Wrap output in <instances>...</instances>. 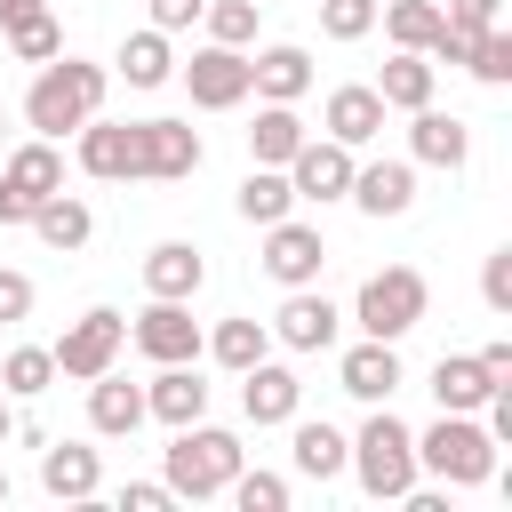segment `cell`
<instances>
[{
	"label": "cell",
	"mask_w": 512,
	"mask_h": 512,
	"mask_svg": "<svg viewBox=\"0 0 512 512\" xmlns=\"http://www.w3.org/2000/svg\"><path fill=\"white\" fill-rule=\"evenodd\" d=\"M104 88H112V72L104 64H80V56H48L40 64V80L24 88V120L40 128V136H72L80 120H96V104H104Z\"/></svg>",
	"instance_id": "cell-1"
},
{
	"label": "cell",
	"mask_w": 512,
	"mask_h": 512,
	"mask_svg": "<svg viewBox=\"0 0 512 512\" xmlns=\"http://www.w3.org/2000/svg\"><path fill=\"white\" fill-rule=\"evenodd\" d=\"M416 472H432V480H448V488H480V480H496V440H488V424L440 408V424L416 432Z\"/></svg>",
	"instance_id": "cell-2"
},
{
	"label": "cell",
	"mask_w": 512,
	"mask_h": 512,
	"mask_svg": "<svg viewBox=\"0 0 512 512\" xmlns=\"http://www.w3.org/2000/svg\"><path fill=\"white\" fill-rule=\"evenodd\" d=\"M344 464L360 472V488H368L376 504H400V496L416 488V432H408L392 408H376V416L360 424V440H352Z\"/></svg>",
	"instance_id": "cell-3"
},
{
	"label": "cell",
	"mask_w": 512,
	"mask_h": 512,
	"mask_svg": "<svg viewBox=\"0 0 512 512\" xmlns=\"http://www.w3.org/2000/svg\"><path fill=\"white\" fill-rule=\"evenodd\" d=\"M232 472H240V440L232 432H216V424H176V440H168V488H176V504L192 496H224L232 488Z\"/></svg>",
	"instance_id": "cell-4"
},
{
	"label": "cell",
	"mask_w": 512,
	"mask_h": 512,
	"mask_svg": "<svg viewBox=\"0 0 512 512\" xmlns=\"http://www.w3.org/2000/svg\"><path fill=\"white\" fill-rule=\"evenodd\" d=\"M424 304H432L424 272H416V264H384V272H368V280H360V304H352V320H360L368 336L400 344V336L424 320Z\"/></svg>",
	"instance_id": "cell-5"
},
{
	"label": "cell",
	"mask_w": 512,
	"mask_h": 512,
	"mask_svg": "<svg viewBox=\"0 0 512 512\" xmlns=\"http://www.w3.org/2000/svg\"><path fill=\"white\" fill-rule=\"evenodd\" d=\"M48 192H64L56 136H40V144H16V152H8V168H0V224H32V208H40Z\"/></svg>",
	"instance_id": "cell-6"
},
{
	"label": "cell",
	"mask_w": 512,
	"mask_h": 512,
	"mask_svg": "<svg viewBox=\"0 0 512 512\" xmlns=\"http://www.w3.org/2000/svg\"><path fill=\"white\" fill-rule=\"evenodd\" d=\"M120 344H128V320H120L112 304H96V312H80L48 352H56V376H80V384H88V376H104V368L120 360Z\"/></svg>",
	"instance_id": "cell-7"
},
{
	"label": "cell",
	"mask_w": 512,
	"mask_h": 512,
	"mask_svg": "<svg viewBox=\"0 0 512 512\" xmlns=\"http://www.w3.org/2000/svg\"><path fill=\"white\" fill-rule=\"evenodd\" d=\"M320 264H328L320 224H296V216L264 224V272H272L280 288H312V280H320Z\"/></svg>",
	"instance_id": "cell-8"
},
{
	"label": "cell",
	"mask_w": 512,
	"mask_h": 512,
	"mask_svg": "<svg viewBox=\"0 0 512 512\" xmlns=\"http://www.w3.org/2000/svg\"><path fill=\"white\" fill-rule=\"evenodd\" d=\"M128 336H136V352L160 360V368H168V360H200V320H192L176 296H152V304L128 320Z\"/></svg>",
	"instance_id": "cell-9"
},
{
	"label": "cell",
	"mask_w": 512,
	"mask_h": 512,
	"mask_svg": "<svg viewBox=\"0 0 512 512\" xmlns=\"http://www.w3.org/2000/svg\"><path fill=\"white\" fill-rule=\"evenodd\" d=\"M200 168V136L184 120H136V176L152 184H184Z\"/></svg>",
	"instance_id": "cell-10"
},
{
	"label": "cell",
	"mask_w": 512,
	"mask_h": 512,
	"mask_svg": "<svg viewBox=\"0 0 512 512\" xmlns=\"http://www.w3.org/2000/svg\"><path fill=\"white\" fill-rule=\"evenodd\" d=\"M352 168H360V160H352V144H336V136H328V144L304 136V144L288 152V184H296V200H344V192H352Z\"/></svg>",
	"instance_id": "cell-11"
},
{
	"label": "cell",
	"mask_w": 512,
	"mask_h": 512,
	"mask_svg": "<svg viewBox=\"0 0 512 512\" xmlns=\"http://www.w3.org/2000/svg\"><path fill=\"white\" fill-rule=\"evenodd\" d=\"M184 88H192V104H208V112H232V104L248 96V56L208 40V48L184 64Z\"/></svg>",
	"instance_id": "cell-12"
},
{
	"label": "cell",
	"mask_w": 512,
	"mask_h": 512,
	"mask_svg": "<svg viewBox=\"0 0 512 512\" xmlns=\"http://www.w3.org/2000/svg\"><path fill=\"white\" fill-rule=\"evenodd\" d=\"M336 320H344V312H336L328 296H312V288H288V304L272 312V336H280L288 352H328V344H336Z\"/></svg>",
	"instance_id": "cell-13"
},
{
	"label": "cell",
	"mask_w": 512,
	"mask_h": 512,
	"mask_svg": "<svg viewBox=\"0 0 512 512\" xmlns=\"http://www.w3.org/2000/svg\"><path fill=\"white\" fill-rule=\"evenodd\" d=\"M144 416H160V424H200V416H208L200 368H192V360H168V368L144 384Z\"/></svg>",
	"instance_id": "cell-14"
},
{
	"label": "cell",
	"mask_w": 512,
	"mask_h": 512,
	"mask_svg": "<svg viewBox=\"0 0 512 512\" xmlns=\"http://www.w3.org/2000/svg\"><path fill=\"white\" fill-rule=\"evenodd\" d=\"M304 88H312V56H304L296 40H280V48L248 56V96H264V104H296Z\"/></svg>",
	"instance_id": "cell-15"
},
{
	"label": "cell",
	"mask_w": 512,
	"mask_h": 512,
	"mask_svg": "<svg viewBox=\"0 0 512 512\" xmlns=\"http://www.w3.org/2000/svg\"><path fill=\"white\" fill-rule=\"evenodd\" d=\"M72 136H80V168H88V176H104V184L136 176V120H128V128H120V120H80Z\"/></svg>",
	"instance_id": "cell-16"
},
{
	"label": "cell",
	"mask_w": 512,
	"mask_h": 512,
	"mask_svg": "<svg viewBox=\"0 0 512 512\" xmlns=\"http://www.w3.org/2000/svg\"><path fill=\"white\" fill-rule=\"evenodd\" d=\"M296 400H304L296 368H272V360L240 368V408H248V424H288V416H296Z\"/></svg>",
	"instance_id": "cell-17"
},
{
	"label": "cell",
	"mask_w": 512,
	"mask_h": 512,
	"mask_svg": "<svg viewBox=\"0 0 512 512\" xmlns=\"http://www.w3.org/2000/svg\"><path fill=\"white\" fill-rule=\"evenodd\" d=\"M336 384H344L352 400H392V392H400V352H392L384 336H368V344H352V352H344Z\"/></svg>",
	"instance_id": "cell-18"
},
{
	"label": "cell",
	"mask_w": 512,
	"mask_h": 512,
	"mask_svg": "<svg viewBox=\"0 0 512 512\" xmlns=\"http://www.w3.org/2000/svg\"><path fill=\"white\" fill-rule=\"evenodd\" d=\"M96 480H104V464H96V448H80V440H40V488L48 496H96Z\"/></svg>",
	"instance_id": "cell-19"
},
{
	"label": "cell",
	"mask_w": 512,
	"mask_h": 512,
	"mask_svg": "<svg viewBox=\"0 0 512 512\" xmlns=\"http://www.w3.org/2000/svg\"><path fill=\"white\" fill-rule=\"evenodd\" d=\"M408 152H416L424 168H464L472 136H464V120H456V112H432V104H416V120H408Z\"/></svg>",
	"instance_id": "cell-20"
},
{
	"label": "cell",
	"mask_w": 512,
	"mask_h": 512,
	"mask_svg": "<svg viewBox=\"0 0 512 512\" xmlns=\"http://www.w3.org/2000/svg\"><path fill=\"white\" fill-rule=\"evenodd\" d=\"M344 200H360L368 216H408V200H416V168H408V160L352 168V192H344Z\"/></svg>",
	"instance_id": "cell-21"
},
{
	"label": "cell",
	"mask_w": 512,
	"mask_h": 512,
	"mask_svg": "<svg viewBox=\"0 0 512 512\" xmlns=\"http://www.w3.org/2000/svg\"><path fill=\"white\" fill-rule=\"evenodd\" d=\"M200 280H208V264H200V248H192V240H160V248L144 256V288H152V296L192 304V296H200Z\"/></svg>",
	"instance_id": "cell-22"
},
{
	"label": "cell",
	"mask_w": 512,
	"mask_h": 512,
	"mask_svg": "<svg viewBox=\"0 0 512 512\" xmlns=\"http://www.w3.org/2000/svg\"><path fill=\"white\" fill-rule=\"evenodd\" d=\"M488 392H496V376L480 368V352H440V360H432V400H440V408L472 416Z\"/></svg>",
	"instance_id": "cell-23"
},
{
	"label": "cell",
	"mask_w": 512,
	"mask_h": 512,
	"mask_svg": "<svg viewBox=\"0 0 512 512\" xmlns=\"http://www.w3.org/2000/svg\"><path fill=\"white\" fill-rule=\"evenodd\" d=\"M88 424H96L104 440H128V432L144 424V392H136L128 376H112V368L88 376Z\"/></svg>",
	"instance_id": "cell-24"
},
{
	"label": "cell",
	"mask_w": 512,
	"mask_h": 512,
	"mask_svg": "<svg viewBox=\"0 0 512 512\" xmlns=\"http://www.w3.org/2000/svg\"><path fill=\"white\" fill-rule=\"evenodd\" d=\"M328 136L352 144V152L376 144V136H384V96H376V88H336V96H328Z\"/></svg>",
	"instance_id": "cell-25"
},
{
	"label": "cell",
	"mask_w": 512,
	"mask_h": 512,
	"mask_svg": "<svg viewBox=\"0 0 512 512\" xmlns=\"http://www.w3.org/2000/svg\"><path fill=\"white\" fill-rule=\"evenodd\" d=\"M32 232L56 248V256H72V248H88V232H96V216H88V200H72V192H48L40 208H32Z\"/></svg>",
	"instance_id": "cell-26"
},
{
	"label": "cell",
	"mask_w": 512,
	"mask_h": 512,
	"mask_svg": "<svg viewBox=\"0 0 512 512\" xmlns=\"http://www.w3.org/2000/svg\"><path fill=\"white\" fill-rule=\"evenodd\" d=\"M376 96H384V112H416V104H432V56H416V48H400V56L384 64V80H376Z\"/></svg>",
	"instance_id": "cell-27"
},
{
	"label": "cell",
	"mask_w": 512,
	"mask_h": 512,
	"mask_svg": "<svg viewBox=\"0 0 512 512\" xmlns=\"http://www.w3.org/2000/svg\"><path fill=\"white\" fill-rule=\"evenodd\" d=\"M304 144V120H296V104H264L256 112V128H248V152H256V168H288V152Z\"/></svg>",
	"instance_id": "cell-28"
},
{
	"label": "cell",
	"mask_w": 512,
	"mask_h": 512,
	"mask_svg": "<svg viewBox=\"0 0 512 512\" xmlns=\"http://www.w3.org/2000/svg\"><path fill=\"white\" fill-rule=\"evenodd\" d=\"M288 424H296V416H288ZM288 448H296V472H304V480H336L344 456H352V440H344L336 424H296Z\"/></svg>",
	"instance_id": "cell-29"
},
{
	"label": "cell",
	"mask_w": 512,
	"mask_h": 512,
	"mask_svg": "<svg viewBox=\"0 0 512 512\" xmlns=\"http://www.w3.org/2000/svg\"><path fill=\"white\" fill-rule=\"evenodd\" d=\"M168 72H176L168 32H152V24H144V32H128V40H120V80H128V88H160Z\"/></svg>",
	"instance_id": "cell-30"
},
{
	"label": "cell",
	"mask_w": 512,
	"mask_h": 512,
	"mask_svg": "<svg viewBox=\"0 0 512 512\" xmlns=\"http://www.w3.org/2000/svg\"><path fill=\"white\" fill-rule=\"evenodd\" d=\"M288 208H296L288 168H248V176H240V216H248V224H280Z\"/></svg>",
	"instance_id": "cell-31"
},
{
	"label": "cell",
	"mask_w": 512,
	"mask_h": 512,
	"mask_svg": "<svg viewBox=\"0 0 512 512\" xmlns=\"http://www.w3.org/2000/svg\"><path fill=\"white\" fill-rule=\"evenodd\" d=\"M384 32H392L400 48H416V56H432V40H440V0H384Z\"/></svg>",
	"instance_id": "cell-32"
},
{
	"label": "cell",
	"mask_w": 512,
	"mask_h": 512,
	"mask_svg": "<svg viewBox=\"0 0 512 512\" xmlns=\"http://www.w3.org/2000/svg\"><path fill=\"white\" fill-rule=\"evenodd\" d=\"M264 344H272V328H264V320H224V328L208 336V352H216L232 376H240V368H256V360H264Z\"/></svg>",
	"instance_id": "cell-33"
},
{
	"label": "cell",
	"mask_w": 512,
	"mask_h": 512,
	"mask_svg": "<svg viewBox=\"0 0 512 512\" xmlns=\"http://www.w3.org/2000/svg\"><path fill=\"white\" fill-rule=\"evenodd\" d=\"M0 384H8L16 400H40V392L56 384V352H40V344H24V352H8V360H0Z\"/></svg>",
	"instance_id": "cell-34"
},
{
	"label": "cell",
	"mask_w": 512,
	"mask_h": 512,
	"mask_svg": "<svg viewBox=\"0 0 512 512\" xmlns=\"http://www.w3.org/2000/svg\"><path fill=\"white\" fill-rule=\"evenodd\" d=\"M200 16H208V40H216V48H248L264 8H256V0H216V8H200Z\"/></svg>",
	"instance_id": "cell-35"
},
{
	"label": "cell",
	"mask_w": 512,
	"mask_h": 512,
	"mask_svg": "<svg viewBox=\"0 0 512 512\" xmlns=\"http://www.w3.org/2000/svg\"><path fill=\"white\" fill-rule=\"evenodd\" d=\"M8 48H16L24 64H48V56L64 48V32H56V16H48V8H32V16H16V24H8Z\"/></svg>",
	"instance_id": "cell-36"
},
{
	"label": "cell",
	"mask_w": 512,
	"mask_h": 512,
	"mask_svg": "<svg viewBox=\"0 0 512 512\" xmlns=\"http://www.w3.org/2000/svg\"><path fill=\"white\" fill-rule=\"evenodd\" d=\"M464 72H480L488 88H504V80H512V32H504V24H488V32L472 40V64H464Z\"/></svg>",
	"instance_id": "cell-37"
},
{
	"label": "cell",
	"mask_w": 512,
	"mask_h": 512,
	"mask_svg": "<svg viewBox=\"0 0 512 512\" xmlns=\"http://www.w3.org/2000/svg\"><path fill=\"white\" fill-rule=\"evenodd\" d=\"M320 32L328 40H368L376 32V0H320Z\"/></svg>",
	"instance_id": "cell-38"
},
{
	"label": "cell",
	"mask_w": 512,
	"mask_h": 512,
	"mask_svg": "<svg viewBox=\"0 0 512 512\" xmlns=\"http://www.w3.org/2000/svg\"><path fill=\"white\" fill-rule=\"evenodd\" d=\"M232 504L240 512H280L288 504V480L280 472H232Z\"/></svg>",
	"instance_id": "cell-39"
},
{
	"label": "cell",
	"mask_w": 512,
	"mask_h": 512,
	"mask_svg": "<svg viewBox=\"0 0 512 512\" xmlns=\"http://www.w3.org/2000/svg\"><path fill=\"white\" fill-rule=\"evenodd\" d=\"M480 296H488V312H512V248H496L480 264Z\"/></svg>",
	"instance_id": "cell-40"
},
{
	"label": "cell",
	"mask_w": 512,
	"mask_h": 512,
	"mask_svg": "<svg viewBox=\"0 0 512 512\" xmlns=\"http://www.w3.org/2000/svg\"><path fill=\"white\" fill-rule=\"evenodd\" d=\"M480 32H488V24H448V16H440L432 56H440V64H472V40H480Z\"/></svg>",
	"instance_id": "cell-41"
},
{
	"label": "cell",
	"mask_w": 512,
	"mask_h": 512,
	"mask_svg": "<svg viewBox=\"0 0 512 512\" xmlns=\"http://www.w3.org/2000/svg\"><path fill=\"white\" fill-rule=\"evenodd\" d=\"M120 504H128V512H168V504H176V488H168V480H128V488H120Z\"/></svg>",
	"instance_id": "cell-42"
},
{
	"label": "cell",
	"mask_w": 512,
	"mask_h": 512,
	"mask_svg": "<svg viewBox=\"0 0 512 512\" xmlns=\"http://www.w3.org/2000/svg\"><path fill=\"white\" fill-rule=\"evenodd\" d=\"M200 8L208 0H152V32H184V24H200Z\"/></svg>",
	"instance_id": "cell-43"
},
{
	"label": "cell",
	"mask_w": 512,
	"mask_h": 512,
	"mask_svg": "<svg viewBox=\"0 0 512 512\" xmlns=\"http://www.w3.org/2000/svg\"><path fill=\"white\" fill-rule=\"evenodd\" d=\"M32 312V280L24 272H0V320H24Z\"/></svg>",
	"instance_id": "cell-44"
},
{
	"label": "cell",
	"mask_w": 512,
	"mask_h": 512,
	"mask_svg": "<svg viewBox=\"0 0 512 512\" xmlns=\"http://www.w3.org/2000/svg\"><path fill=\"white\" fill-rule=\"evenodd\" d=\"M496 8H504V0H448L440 16H448V24H496Z\"/></svg>",
	"instance_id": "cell-45"
},
{
	"label": "cell",
	"mask_w": 512,
	"mask_h": 512,
	"mask_svg": "<svg viewBox=\"0 0 512 512\" xmlns=\"http://www.w3.org/2000/svg\"><path fill=\"white\" fill-rule=\"evenodd\" d=\"M480 368H488V376H496V384H512V344H504V336H496V344H488V352H480Z\"/></svg>",
	"instance_id": "cell-46"
},
{
	"label": "cell",
	"mask_w": 512,
	"mask_h": 512,
	"mask_svg": "<svg viewBox=\"0 0 512 512\" xmlns=\"http://www.w3.org/2000/svg\"><path fill=\"white\" fill-rule=\"evenodd\" d=\"M32 8H48V0H0V24H16V16H32Z\"/></svg>",
	"instance_id": "cell-47"
},
{
	"label": "cell",
	"mask_w": 512,
	"mask_h": 512,
	"mask_svg": "<svg viewBox=\"0 0 512 512\" xmlns=\"http://www.w3.org/2000/svg\"><path fill=\"white\" fill-rule=\"evenodd\" d=\"M0 440H8V408H0Z\"/></svg>",
	"instance_id": "cell-48"
},
{
	"label": "cell",
	"mask_w": 512,
	"mask_h": 512,
	"mask_svg": "<svg viewBox=\"0 0 512 512\" xmlns=\"http://www.w3.org/2000/svg\"><path fill=\"white\" fill-rule=\"evenodd\" d=\"M0 504H8V472H0Z\"/></svg>",
	"instance_id": "cell-49"
},
{
	"label": "cell",
	"mask_w": 512,
	"mask_h": 512,
	"mask_svg": "<svg viewBox=\"0 0 512 512\" xmlns=\"http://www.w3.org/2000/svg\"><path fill=\"white\" fill-rule=\"evenodd\" d=\"M256 8H264V0H256Z\"/></svg>",
	"instance_id": "cell-50"
}]
</instances>
